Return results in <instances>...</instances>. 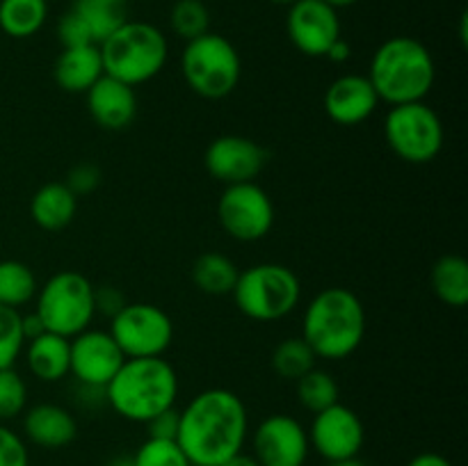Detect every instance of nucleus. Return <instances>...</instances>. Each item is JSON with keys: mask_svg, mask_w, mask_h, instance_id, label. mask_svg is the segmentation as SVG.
<instances>
[{"mask_svg": "<svg viewBox=\"0 0 468 466\" xmlns=\"http://www.w3.org/2000/svg\"><path fill=\"white\" fill-rule=\"evenodd\" d=\"M247 432L245 402L229 388H206L178 409L176 441L192 466H222L242 452Z\"/></svg>", "mask_w": 468, "mask_h": 466, "instance_id": "nucleus-1", "label": "nucleus"}, {"mask_svg": "<svg viewBox=\"0 0 468 466\" xmlns=\"http://www.w3.org/2000/svg\"><path fill=\"white\" fill-rule=\"evenodd\" d=\"M366 336L364 302L350 288L329 286L311 297L302 315V338L318 359L341 361L359 350Z\"/></svg>", "mask_w": 468, "mask_h": 466, "instance_id": "nucleus-2", "label": "nucleus"}, {"mask_svg": "<svg viewBox=\"0 0 468 466\" xmlns=\"http://www.w3.org/2000/svg\"><path fill=\"white\" fill-rule=\"evenodd\" d=\"M176 368L165 356L126 359L105 387V402L114 414L133 423H146L160 411L176 407Z\"/></svg>", "mask_w": 468, "mask_h": 466, "instance_id": "nucleus-3", "label": "nucleus"}, {"mask_svg": "<svg viewBox=\"0 0 468 466\" xmlns=\"http://www.w3.org/2000/svg\"><path fill=\"white\" fill-rule=\"evenodd\" d=\"M368 80L378 91L379 103H416L432 91L437 64L423 41L414 37H391L373 53Z\"/></svg>", "mask_w": 468, "mask_h": 466, "instance_id": "nucleus-4", "label": "nucleus"}, {"mask_svg": "<svg viewBox=\"0 0 468 466\" xmlns=\"http://www.w3.org/2000/svg\"><path fill=\"white\" fill-rule=\"evenodd\" d=\"M105 76L140 87L154 80L169 58L167 37L146 21H126L99 44Z\"/></svg>", "mask_w": 468, "mask_h": 466, "instance_id": "nucleus-5", "label": "nucleus"}, {"mask_svg": "<svg viewBox=\"0 0 468 466\" xmlns=\"http://www.w3.org/2000/svg\"><path fill=\"white\" fill-rule=\"evenodd\" d=\"M231 297L245 318L256 323H277L297 309L302 283L288 265L259 263L240 270Z\"/></svg>", "mask_w": 468, "mask_h": 466, "instance_id": "nucleus-6", "label": "nucleus"}, {"mask_svg": "<svg viewBox=\"0 0 468 466\" xmlns=\"http://www.w3.org/2000/svg\"><path fill=\"white\" fill-rule=\"evenodd\" d=\"M186 85L208 101L233 94L242 76V59L236 46L218 32H206L187 41L181 55Z\"/></svg>", "mask_w": 468, "mask_h": 466, "instance_id": "nucleus-7", "label": "nucleus"}, {"mask_svg": "<svg viewBox=\"0 0 468 466\" xmlns=\"http://www.w3.org/2000/svg\"><path fill=\"white\" fill-rule=\"evenodd\" d=\"M35 313L46 332L73 338L94 320V283L78 270H62L46 279L35 295Z\"/></svg>", "mask_w": 468, "mask_h": 466, "instance_id": "nucleus-8", "label": "nucleus"}, {"mask_svg": "<svg viewBox=\"0 0 468 466\" xmlns=\"http://www.w3.org/2000/svg\"><path fill=\"white\" fill-rule=\"evenodd\" d=\"M388 149L410 164H428L443 149L441 117L425 101L391 105L384 117Z\"/></svg>", "mask_w": 468, "mask_h": 466, "instance_id": "nucleus-9", "label": "nucleus"}, {"mask_svg": "<svg viewBox=\"0 0 468 466\" xmlns=\"http://www.w3.org/2000/svg\"><path fill=\"white\" fill-rule=\"evenodd\" d=\"M108 332L126 359L165 356L174 343L172 318L149 302H128L110 320Z\"/></svg>", "mask_w": 468, "mask_h": 466, "instance_id": "nucleus-10", "label": "nucleus"}, {"mask_svg": "<svg viewBox=\"0 0 468 466\" xmlns=\"http://www.w3.org/2000/svg\"><path fill=\"white\" fill-rule=\"evenodd\" d=\"M218 217L233 240L256 242L274 227V204L256 181L224 187L218 201Z\"/></svg>", "mask_w": 468, "mask_h": 466, "instance_id": "nucleus-11", "label": "nucleus"}, {"mask_svg": "<svg viewBox=\"0 0 468 466\" xmlns=\"http://www.w3.org/2000/svg\"><path fill=\"white\" fill-rule=\"evenodd\" d=\"M306 432H309L311 448L327 461L356 457L366 439L359 414L343 402L314 414V423Z\"/></svg>", "mask_w": 468, "mask_h": 466, "instance_id": "nucleus-12", "label": "nucleus"}, {"mask_svg": "<svg viewBox=\"0 0 468 466\" xmlns=\"http://www.w3.org/2000/svg\"><path fill=\"white\" fill-rule=\"evenodd\" d=\"M251 448L261 466H304L311 450L309 432L292 416L272 414L254 429Z\"/></svg>", "mask_w": 468, "mask_h": 466, "instance_id": "nucleus-13", "label": "nucleus"}, {"mask_svg": "<svg viewBox=\"0 0 468 466\" xmlns=\"http://www.w3.org/2000/svg\"><path fill=\"white\" fill-rule=\"evenodd\" d=\"M286 32L302 55L324 58L334 41L341 39L338 9L324 0H297L288 7Z\"/></svg>", "mask_w": 468, "mask_h": 466, "instance_id": "nucleus-14", "label": "nucleus"}, {"mask_svg": "<svg viewBox=\"0 0 468 466\" xmlns=\"http://www.w3.org/2000/svg\"><path fill=\"white\" fill-rule=\"evenodd\" d=\"M69 343H71V347H69V355H71L69 375H73L76 382L85 384V387L105 388L126 361L114 338L103 329L90 327L69 338Z\"/></svg>", "mask_w": 468, "mask_h": 466, "instance_id": "nucleus-15", "label": "nucleus"}, {"mask_svg": "<svg viewBox=\"0 0 468 466\" xmlns=\"http://www.w3.org/2000/svg\"><path fill=\"white\" fill-rule=\"evenodd\" d=\"M206 172L224 185L250 183L268 164V151L245 135L215 137L204 154Z\"/></svg>", "mask_w": 468, "mask_h": 466, "instance_id": "nucleus-16", "label": "nucleus"}, {"mask_svg": "<svg viewBox=\"0 0 468 466\" xmlns=\"http://www.w3.org/2000/svg\"><path fill=\"white\" fill-rule=\"evenodd\" d=\"M323 105L327 117L338 126H359L373 117L379 99L375 87L370 85L368 76L346 73L327 87Z\"/></svg>", "mask_w": 468, "mask_h": 466, "instance_id": "nucleus-17", "label": "nucleus"}, {"mask_svg": "<svg viewBox=\"0 0 468 466\" xmlns=\"http://www.w3.org/2000/svg\"><path fill=\"white\" fill-rule=\"evenodd\" d=\"M87 110L96 126L105 131H123L137 117V94L135 87L117 80L112 76H101L90 90L85 91Z\"/></svg>", "mask_w": 468, "mask_h": 466, "instance_id": "nucleus-18", "label": "nucleus"}, {"mask_svg": "<svg viewBox=\"0 0 468 466\" xmlns=\"http://www.w3.org/2000/svg\"><path fill=\"white\" fill-rule=\"evenodd\" d=\"M23 432H26L27 441H32L35 446L58 450L76 439L78 423L71 411L64 407L53 405V402H39L23 411Z\"/></svg>", "mask_w": 468, "mask_h": 466, "instance_id": "nucleus-19", "label": "nucleus"}, {"mask_svg": "<svg viewBox=\"0 0 468 466\" xmlns=\"http://www.w3.org/2000/svg\"><path fill=\"white\" fill-rule=\"evenodd\" d=\"M103 73L99 44L62 48L53 67L55 82L59 90L69 91V94H85Z\"/></svg>", "mask_w": 468, "mask_h": 466, "instance_id": "nucleus-20", "label": "nucleus"}, {"mask_svg": "<svg viewBox=\"0 0 468 466\" xmlns=\"http://www.w3.org/2000/svg\"><path fill=\"white\" fill-rule=\"evenodd\" d=\"M67 336L59 334L44 332L41 336L32 338L26 343V364L27 370L39 382H59L69 375V365H71V355H69Z\"/></svg>", "mask_w": 468, "mask_h": 466, "instance_id": "nucleus-21", "label": "nucleus"}, {"mask_svg": "<svg viewBox=\"0 0 468 466\" xmlns=\"http://www.w3.org/2000/svg\"><path fill=\"white\" fill-rule=\"evenodd\" d=\"M78 213V196L64 185V181L46 183L32 195L30 215L32 222L41 231L58 233L73 222Z\"/></svg>", "mask_w": 468, "mask_h": 466, "instance_id": "nucleus-22", "label": "nucleus"}, {"mask_svg": "<svg viewBox=\"0 0 468 466\" xmlns=\"http://www.w3.org/2000/svg\"><path fill=\"white\" fill-rule=\"evenodd\" d=\"M430 281H432L434 295L446 306L464 309L468 304V263L464 256H441L430 272Z\"/></svg>", "mask_w": 468, "mask_h": 466, "instance_id": "nucleus-23", "label": "nucleus"}, {"mask_svg": "<svg viewBox=\"0 0 468 466\" xmlns=\"http://www.w3.org/2000/svg\"><path fill=\"white\" fill-rule=\"evenodd\" d=\"M238 265L219 251H204L192 265V281L201 292L213 297L231 295L238 281Z\"/></svg>", "mask_w": 468, "mask_h": 466, "instance_id": "nucleus-24", "label": "nucleus"}, {"mask_svg": "<svg viewBox=\"0 0 468 466\" xmlns=\"http://www.w3.org/2000/svg\"><path fill=\"white\" fill-rule=\"evenodd\" d=\"M71 12L82 18L91 39L101 44L128 21V0H73Z\"/></svg>", "mask_w": 468, "mask_h": 466, "instance_id": "nucleus-25", "label": "nucleus"}, {"mask_svg": "<svg viewBox=\"0 0 468 466\" xmlns=\"http://www.w3.org/2000/svg\"><path fill=\"white\" fill-rule=\"evenodd\" d=\"M46 18V0H0V30L12 39L35 37L44 27Z\"/></svg>", "mask_w": 468, "mask_h": 466, "instance_id": "nucleus-26", "label": "nucleus"}, {"mask_svg": "<svg viewBox=\"0 0 468 466\" xmlns=\"http://www.w3.org/2000/svg\"><path fill=\"white\" fill-rule=\"evenodd\" d=\"M39 283L30 265L23 260H0V304L21 311L35 300Z\"/></svg>", "mask_w": 468, "mask_h": 466, "instance_id": "nucleus-27", "label": "nucleus"}, {"mask_svg": "<svg viewBox=\"0 0 468 466\" xmlns=\"http://www.w3.org/2000/svg\"><path fill=\"white\" fill-rule=\"evenodd\" d=\"M315 361H318V356L302 336L283 338L272 352V370L282 379H292V382H297L302 375L315 368Z\"/></svg>", "mask_w": 468, "mask_h": 466, "instance_id": "nucleus-28", "label": "nucleus"}, {"mask_svg": "<svg viewBox=\"0 0 468 466\" xmlns=\"http://www.w3.org/2000/svg\"><path fill=\"white\" fill-rule=\"evenodd\" d=\"M295 384L297 400H300V405L304 407V409H309L311 414H318V411L341 402L338 400L341 391H338L336 379H334V375L327 373V370L311 368L309 373L302 375Z\"/></svg>", "mask_w": 468, "mask_h": 466, "instance_id": "nucleus-29", "label": "nucleus"}, {"mask_svg": "<svg viewBox=\"0 0 468 466\" xmlns=\"http://www.w3.org/2000/svg\"><path fill=\"white\" fill-rule=\"evenodd\" d=\"M169 26L181 39L192 41L210 32V12L201 0H176L169 12Z\"/></svg>", "mask_w": 468, "mask_h": 466, "instance_id": "nucleus-30", "label": "nucleus"}, {"mask_svg": "<svg viewBox=\"0 0 468 466\" xmlns=\"http://www.w3.org/2000/svg\"><path fill=\"white\" fill-rule=\"evenodd\" d=\"M26 347L21 327V311L0 304V370L14 368Z\"/></svg>", "mask_w": 468, "mask_h": 466, "instance_id": "nucleus-31", "label": "nucleus"}, {"mask_svg": "<svg viewBox=\"0 0 468 466\" xmlns=\"http://www.w3.org/2000/svg\"><path fill=\"white\" fill-rule=\"evenodd\" d=\"M135 466H192L178 441L169 439H146L133 455Z\"/></svg>", "mask_w": 468, "mask_h": 466, "instance_id": "nucleus-32", "label": "nucleus"}, {"mask_svg": "<svg viewBox=\"0 0 468 466\" xmlns=\"http://www.w3.org/2000/svg\"><path fill=\"white\" fill-rule=\"evenodd\" d=\"M27 409V384L16 368L0 370V423Z\"/></svg>", "mask_w": 468, "mask_h": 466, "instance_id": "nucleus-33", "label": "nucleus"}, {"mask_svg": "<svg viewBox=\"0 0 468 466\" xmlns=\"http://www.w3.org/2000/svg\"><path fill=\"white\" fill-rule=\"evenodd\" d=\"M101 183H103V172L99 169V164L78 163L69 169L64 185H67L76 196H87L91 195V192L99 190Z\"/></svg>", "mask_w": 468, "mask_h": 466, "instance_id": "nucleus-34", "label": "nucleus"}, {"mask_svg": "<svg viewBox=\"0 0 468 466\" xmlns=\"http://www.w3.org/2000/svg\"><path fill=\"white\" fill-rule=\"evenodd\" d=\"M0 466H30V455L21 434L0 423Z\"/></svg>", "mask_w": 468, "mask_h": 466, "instance_id": "nucleus-35", "label": "nucleus"}, {"mask_svg": "<svg viewBox=\"0 0 468 466\" xmlns=\"http://www.w3.org/2000/svg\"><path fill=\"white\" fill-rule=\"evenodd\" d=\"M58 39L59 44H62V48H76V46L96 44V41L91 39V32L87 30V26L82 23V18L78 16V14H73L71 9L59 16Z\"/></svg>", "mask_w": 468, "mask_h": 466, "instance_id": "nucleus-36", "label": "nucleus"}, {"mask_svg": "<svg viewBox=\"0 0 468 466\" xmlns=\"http://www.w3.org/2000/svg\"><path fill=\"white\" fill-rule=\"evenodd\" d=\"M146 432L151 439H169V441H176L178 434V409L176 407H169V409L160 411L154 418L146 420Z\"/></svg>", "mask_w": 468, "mask_h": 466, "instance_id": "nucleus-37", "label": "nucleus"}, {"mask_svg": "<svg viewBox=\"0 0 468 466\" xmlns=\"http://www.w3.org/2000/svg\"><path fill=\"white\" fill-rule=\"evenodd\" d=\"M126 304H128L126 297H123V292L119 291V288H114V286L96 288L94 286V309H96V313L108 315V318L112 320L114 315H117L119 311H122Z\"/></svg>", "mask_w": 468, "mask_h": 466, "instance_id": "nucleus-38", "label": "nucleus"}, {"mask_svg": "<svg viewBox=\"0 0 468 466\" xmlns=\"http://www.w3.org/2000/svg\"><path fill=\"white\" fill-rule=\"evenodd\" d=\"M21 327H23V336H26V343L32 341V338L41 336V334L46 332L44 323H41V318L35 313V311L27 315L21 313Z\"/></svg>", "mask_w": 468, "mask_h": 466, "instance_id": "nucleus-39", "label": "nucleus"}, {"mask_svg": "<svg viewBox=\"0 0 468 466\" xmlns=\"http://www.w3.org/2000/svg\"><path fill=\"white\" fill-rule=\"evenodd\" d=\"M407 466H452V464L446 460V457L439 455V452H420V455H416Z\"/></svg>", "mask_w": 468, "mask_h": 466, "instance_id": "nucleus-40", "label": "nucleus"}, {"mask_svg": "<svg viewBox=\"0 0 468 466\" xmlns=\"http://www.w3.org/2000/svg\"><path fill=\"white\" fill-rule=\"evenodd\" d=\"M350 55H352L350 44H347V41L341 37V39H338V41H334V46L327 50V55H324V58L332 59V62H346V59L350 58Z\"/></svg>", "mask_w": 468, "mask_h": 466, "instance_id": "nucleus-41", "label": "nucleus"}, {"mask_svg": "<svg viewBox=\"0 0 468 466\" xmlns=\"http://www.w3.org/2000/svg\"><path fill=\"white\" fill-rule=\"evenodd\" d=\"M222 466H261V464L254 460V455H245V452H238L236 457H231L229 461H224Z\"/></svg>", "mask_w": 468, "mask_h": 466, "instance_id": "nucleus-42", "label": "nucleus"}, {"mask_svg": "<svg viewBox=\"0 0 468 466\" xmlns=\"http://www.w3.org/2000/svg\"><path fill=\"white\" fill-rule=\"evenodd\" d=\"M108 466H135V461H133L131 455H119L114 460H110Z\"/></svg>", "mask_w": 468, "mask_h": 466, "instance_id": "nucleus-43", "label": "nucleus"}, {"mask_svg": "<svg viewBox=\"0 0 468 466\" xmlns=\"http://www.w3.org/2000/svg\"><path fill=\"white\" fill-rule=\"evenodd\" d=\"M329 466H366L359 457H347V460L341 461H329Z\"/></svg>", "mask_w": 468, "mask_h": 466, "instance_id": "nucleus-44", "label": "nucleus"}, {"mask_svg": "<svg viewBox=\"0 0 468 466\" xmlns=\"http://www.w3.org/2000/svg\"><path fill=\"white\" fill-rule=\"evenodd\" d=\"M324 3L332 5V7H336V9H343V7H350V5L359 3V0H324Z\"/></svg>", "mask_w": 468, "mask_h": 466, "instance_id": "nucleus-45", "label": "nucleus"}, {"mask_svg": "<svg viewBox=\"0 0 468 466\" xmlns=\"http://www.w3.org/2000/svg\"><path fill=\"white\" fill-rule=\"evenodd\" d=\"M272 5H279V7H291L292 3H297V0H270Z\"/></svg>", "mask_w": 468, "mask_h": 466, "instance_id": "nucleus-46", "label": "nucleus"}]
</instances>
